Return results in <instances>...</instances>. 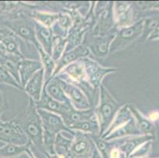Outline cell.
Returning <instances> with one entry per match:
<instances>
[{"mask_svg": "<svg viewBox=\"0 0 159 158\" xmlns=\"http://www.w3.org/2000/svg\"><path fill=\"white\" fill-rule=\"evenodd\" d=\"M13 120L28 138L32 146L44 154L42 122L35 102L30 98L26 108Z\"/></svg>", "mask_w": 159, "mask_h": 158, "instance_id": "cell-1", "label": "cell"}, {"mask_svg": "<svg viewBox=\"0 0 159 158\" xmlns=\"http://www.w3.org/2000/svg\"><path fill=\"white\" fill-rule=\"evenodd\" d=\"M0 23L5 27V29L26 42L28 46L33 45L36 48L39 46L36 38L34 20L30 13L25 12L21 9L11 14H2L0 15Z\"/></svg>", "mask_w": 159, "mask_h": 158, "instance_id": "cell-2", "label": "cell"}, {"mask_svg": "<svg viewBox=\"0 0 159 158\" xmlns=\"http://www.w3.org/2000/svg\"><path fill=\"white\" fill-rule=\"evenodd\" d=\"M122 106L105 86L104 82L99 88V98L95 107V114L100 125L101 137L105 134L113 121L117 111Z\"/></svg>", "mask_w": 159, "mask_h": 158, "instance_id": "cell-3", "label": "cell"}, {"mask_svg": "<svg viewBox=\"0 0 159 158\" xmlns=\"http://www.w3.org/2000/svg\"><path fill=\"white\" fill-rule=\"evenodd\" d=\"M37 111L42 122L44 153L55 154L54 144L57 134L63 132L74 133V131L65 125L60 115L43 109H37Z\"/></svg>", "mask_w": 159, "mask_h": 158, "instance_id": "cell-4", "label": "cell"}, {"mask_svg": "<svg viewBox=\"0 0 159 158\" xmlns=\"http://www.w3.org/2000/svg\"><path fill=\"white\" fill-rule=\"evenodd\" d=\"M117 29L114 28L112 30L102 36H93L88 32L84 37L82 43L87 46L90 54L95 57L104 59L109 55V48L111 43L113 40Z\"/></svg>", "mask_w": 159, "mask_h": 158, "instance_id": "cell-5", "label": "cell"}, {"mask_svg": "<svg viewBox=\"0 0 159 158\" xmlns=\"http://www.w3.org/2000/svg\"><path fill=\"white\" fill-rule=\"evenodd\" d=\"M82 61L85 65L88 82L97 91H99L100 85H102L104 78L106 75L119 70L118 68L102 66L98 62L90 57L83 58Z\"/></svg>", "mask_w": 159, "mask_h": 158, "instance_id": "cell-6", "label": "cell"}, {"mask_svg": "<svg viewBox=\"0 0 159 158\" xmlns=\"http://www.w3.org/2000/svg\"><path fill=\"white\" fill-rule=\"evenodd\" d=\"M141 29V21L127 26V27H124V28L117 29L116 34L111 43L109 55H112L115 52L126 48L139 35Z\"/></svg>", "mask_w": 159, "mask_h": 158, "instance_id": "cell-7", "label": "cell"}, {"mask_svg": "<svg viewBox=\"0 0 159 158\" xmlns=\"http://www.w3.org/2000/svg\"><path fill=\"white\" fill-rule=\"evenodd\" d=\"M0 142L23 146L30 142L14 120L6 122L0 117Z\"/></svg>", "mask_w": 159, "mask_h": 158, "instance_id": "cell-8", "label": "cell"}, {"mask_svg": "<svg viewBox=\"0 0 159 158\" xmlns=\"http://www.w3.org/2000/svg\"><path fill=\"white\" fill-rule=\"evenodd\" d=\"M0 57L21 60L25 57L18 38L7 29H0Z\"/></svg>", "mask_w": 159, "mask_h": 158, "instance_id": "cell-9", "label": "cell"}, {"mask_svg": "<svg viewBox=\"0 0 159 158\" xmlns=\"http://www.w3.org/2000/svg\"><path fill=\"white\" fill-rule=\"evenodd\" d=\"M95 146L93 140L88 134L75 131L70 152L73 158H90Z\"/></svg>", "mask_w": 159, "mask_h": 158, "instance_id": "cell-10", "label": "cell"}, {"mask_svg": "<svg viewBox=\"0 0 159 158\" xmlns=\"http://www.w3.org/2000/svg\"><path fill=\"white\" fill-rule=\"evenodd\" d=\"M60 78V77H59ZM60 83L65 94L70 101L72 107L77 110H87L92 108L90 102L85 93L75 84L60 78Z\"/></svg>", "mask_w": 159, "mask_h": 158, "instance_id": "cell-11", "label": "cell"}, {"mask_svg": "<svg viewBox=\"0 0 159 158\" xmlns=\"http://www.w3.org/2000/svg\"><path fill=\"white\" fill-rule=\"evenodd\" d=\"M89 56H90V52H89L87 46L85 45L84 43H82L72 50L64 52L60 60L56 63V66L54 74H53V77L56 76L63 68L68 66L70 63H74V62L80 59H82V58L89 57Z\"/></svg>", "mask_w": 159, "mask_h": 158, "instance_id": "cell-12", "label": "cell"}, {"mask_svg": "<svg viewBox=\"0 0 159 158\" xmlns=\"http://www.w3.org/2000/svg\"><path fill=\"white\" fill-rule=\"evenodd\" d=\"M35 104L37 109L45 110V111L57 114L61 117L63 116L66 113H67L70 109L73 108L70 104L60 103L56 100L52 99L51 97H49L48 94L46 92L45 89H44V87L40 101Z\"/></svg>", "mask_w": 159, "mask_h": 158, "instance_id": "cell-13", "label": "cell"}, {"mask_svg": "<svg viewBox=\"0 0 159 158\" xmlns=\"http://www.w3.org/2000/svg\"><path fill=\"white\" fill-rule=\"evenodd\" d=\"M112 11L116 28H124L132 25V9L129 2H113Z\"/></svg>", "mask_w": 159, "mask_h": 158, "instance_id": "cell-14", "label": "cell"}, {"mask_svg": "<svg viewBox=\"0 0 159 158\" xmlns=\"http://www.w3.org/2000/svg\"><path fill=\"white\" fill-rule=\"evenodd\" d=\"M44 86V70L40 69L33 75L25 85L23 90L29 95L30 99L37 103L40 99Z\"/></svg>", "mask_w": 159, "mask_h": 158, "instance_id": "cell-15", "label": "cell"}, {"mask_svg": "<svg viewBox=\"0 0 159 158\" xmlns=\"http://www.w3.org/2000/svg\"><path fill=\"white\" fill-rule=\"evenodd\" d=\"M42 68V63L40 61L29 59L26 58H24L20 61L18 63V74L20 85L22 87V89H24L25 84L33 77V75Z\"/></svg>", "mask_w": 159, "mask_h": 158, "instance_id": "cell-16", "label": "cell"}, {"mask_svg": "<svg viewBox=\"0 0 159 158\" xmlns=\"http://www.w3.org/2000/svg\"><path fill=\"white\" fill-rule=\"evenodd\" d=\"M34 24H35L36 38L37 42L48 54L51 56L53 39H54L51 28L46 27L36 21H34Z\"/></svg>", "mask_w": 159, "mask_h": 158, "instance_id": "cell-17", "label": "cell"}, {"mask_svg": "<svg viewBox=\"0 0 159 158\" xmlns=\"http://www.w3.org/2000/svg\"><path fill=\"white\" fill-rule=\"evenodd\" d=\"M95 116H96V114H95V110L93 108L87 110H77L73 108L68 112L66 113L63 116H62V119L64 122L65 125L69 128L73 124L90 120Z\"/></svg>", "mask_w": 159, "mask_h": 158, "instance_id": "cell-18", "label": "cell"}, {"mask_svg": "<svg viewBox=\"0 0 159 158\" xmlns=\"http://www.w3.org/2000/svg\"><path fill=\"white\" fill-rule=\"evenodd\" d=\"M139 134V130L137 127L135 120L132 118L130 121L120 127L119 128L116 129L103 139H105V141L110 142L130 137V136H135Z\"/></svg>", "mask_w": 159, "mask_h": 158, "instance_id": "cell-19", "label": "cell"}, {"mask_svg": "<svg viewBox=\"0 0 159 158\" xmlns=\"http://www.w3.org/2000/svg\"><path fill=\"white\" fill-rule=\"evenodd\" d=\"M44 87L49 97H51L52 99L60 103L70 104V101L62 88L60 79L58 76L53 77L51 80L48 82V84L44 85Z\"/></svg>", "mask_w": 159, "mask_h": 158, "instance_id": "cell-20", "label": "cell"}, {"mask_svg": "<svg viewBox=\"0 0 159 158\" xmlns=\"http://www.w3.org/2000/svg\"><path fill=\"white\" fill-rule=\"evenodd\" d=\"M132 118V114H131V111L129 109V104H123L122 106L120 107V108L119 109V111H117L116 115L115 118H114L113 121L111 124V125L109 126L107 131L102 138H105L107 135L110 134L111 132H112L113 130H115L116 129L119 128L120 127H121L122 125L128 123V121H130Z\"/></svg>", "mask_w": 159, "mask_h": 158, "instance_id": "cell-21", "label": "cell"}, {"mask_svg": "<svg viewBox=\"0 0 159 158\" xmlns=\"http://www.w3.org/2000/svg\"><path fill=\"white\" fill-rule=\"evenodd\" d=\"M37 50L38 51L40 59H41L40 62L42 63L44 73V85H46L53 78V74H54L55 69H56V63L53 60L52 56L48 54L47 52L41 47L40 44L37 47Z\"/></svg>", "mask_w": 159, "mask_h": 158, "instance_id": "cell-22", "label": "cell"}, {"mask_svg": "<svg viewBox=\"0 0 159 158\" xmlns=\"http://www.w3.org/2000/svg\"><path fill=\"white\" fill-rule=\"evenodd\" d=\"M69 129L73 131H80L88 134H100V125L96 116L73 124Z\"/></svg>", "mask_w": 159, "mask_h": 158, "instance_id": "cell-23", "label": "cell"}, {"mask_svg": "<svg viewBox=\"0 0 159 158\" xmlns=\"http://www.w3.org/2000/svg\"><path fill=\"white\" fill-rule=\"evenodd\" d=\"M31 143L26 145L5 144L0 147V158H14L30 151Z\"/></svg>", "mask_w": 159, "mask_h": 158, "instance_id": "cell-24", "label": "cell"}, {"mask_svg": "<svg viewBox=\"0 0 159 158\" xmlns=\"http://www.w3.org/2000/svg\"><path fill=\"white\" fill-rule=\"evenodd\" d=\"M30 14L34 21L48 28H51L59 18V13H51L47 12V11L32 10Z\"/></svg>", "mask_w": 159, "mask_h": 158, "instance_id": "cell-25", "label": "cell"}, {"mask_svg": "<svg viewBox=\"0 0 159 158\" xmlns=\"http://www.w3.org/2000/svg\"><path fill=\"white\" fill-rule=\"evenodd\" d=\"M67 43V39L61 37H54L52 48L51 56L53 60L57 63L65 52Z\"/></svg>", "mask_w": 159, "mask_h": 158, "instance_id": "cell-26", "label": "cell"}, {"mask_svg": "<svg viewBox=\"0 0 159 158\" xmlns=\"http://www.w3.org/2000/svg\"><path fill=\"white\" fill-rule=\"evenodd\" d=\"M0 84H5L18 89L23 90L22 87L14 78V77L0 65Z\"/></svg>", "mask_w": 159, "mask_h": 158, "instance_id": "cell-27", "label": "cell"}, {"mask_svg": "<svg viewBox=\"0 0 159 158\" xmlns=\"http://www.w3.org/2000/svg\"><path fill=\"white\" fill-rule=\"evenodd\" d=\"M7 108H8V103L7 98L5 97L2 91L0 90V117Z\"/></svg>", "mask_w": 159, "mask_h": 158, "instance_id": "cell-28", "label": "cell"}, {"mask_svg": "<svg viewBox=\"0 0 159 158\" xmlns=\"http://www.w3.org/2000/svg\"><path fill=\"white\" fill-rule=\"evenodd\" d=\"M90 158H102V155L100 154V153L98 152V150H97V148H95L94 151H93V154L91 156Z\"/></svg>", "mask_w": 159, "mask_h": 158, "instance_id": "cell-29", "label": "cell"}, {"mask_svg": "<svg viewBox=\"0 0 159 158\" xmlns=\"http://www.w3.org/2000/svg\"><path fill=\"white\" fill-rule=\"evenodd\" d=\"M158 116H159V114H158V113H157V112L152 113V114L150 115V119H151V120H153L157 119V118H158Z\"/></svg>", "mask_w": 159, "mask_h": 158, "instance_id": "cell-30", "label": "cell"}]
</instances>
